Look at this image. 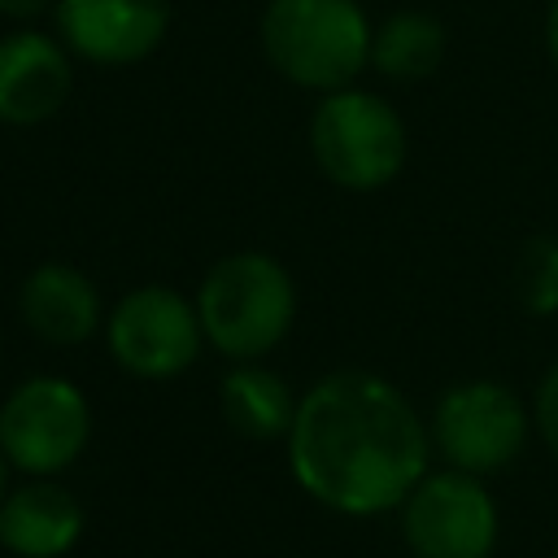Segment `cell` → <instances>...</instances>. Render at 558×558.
Returning a JSON list of instances; mask_svg holds the SVG:
<instances>
[{
  "label": "cell",
  "instance_id": "4fadbf2b",
  "mask_svg": "<svg viewBox=\"0 0 558 558\" xmlns=\"http://www.w3.org/2000/svg\"><path fill=\"white\" fill-rule=\"evenodd\" d=\"M218 401H222L227 427L240 432L244 440H288L301 397L288 388V379L279 371H270L262 362H235L222 375Z\"/></svg>",
  "mask_w": 558,
  "mask_h": 558
},
{
  "label": "cell",
  "instance_id": "3957f363",
  "mask_svg": "<svg viewBox=\"0 0 558 558\" xmlns=\"http://www.w3.org/2000/svg\"><path fill=\"white\" fill-rule=\"evenodd\" d=\"M262 52L296 87L340 92L371 61V22L357 0H266Z\"/></svg>",
  "mask_w": 558,
  "mask_h": 558
},
{
  "label": "cell",
  "instance_id": "2e32d148",
  "mask_svg": "<svg viewBox=\"0 0 558 558\" xmlns=\"http://www.w3.org/2000/svg\"><path fill=\"white\" fill-rule=\"evenodd\" d=\"M532 427L541 432L549 458L558 462V362L545 371V379L536 384V397H532Z\"/></svg>",
  "mask_w": 558,
  "mask_h": 558
},
{
  "label": "cell",
  "instance_id": "9a60e30c",
  "mask_svg": "<svg viewBox=\"0 0 558 558\" xmlns=\"http://www.w3.org/2000/svg\"><path fill=\"white\" fill-rule=\"evenodd\" d=\"M514 296L527 314H558V235H532L514 257Z\"/></svg>",
  "mask_w": 558,
  "mask_h": 558
},
{
  "label": "cell",
  "instance_id": "5b68a950",
  "mask_svg": "<svg viewBox=\"0 0 558 558\" xmlns=\"http://www.w3.org/2000/svg\"><path fill=\"white\" fill-rule=\"evenodd\" d=\"M427 432L445 466L484 480V475L506 471L523 453L532 436V414L506 384L462 379L440 392Z\"/></svg>",
  "mask_w": 558,
  "mask_h": 558
},
{
  "label": "cell",
  "instance_id": "5bb4252c",
  "mask_svg": "<svg viewBox=\"0 0 558 558\" xmlns=\"http://www.w3.org/2000/svg\"><path fill=\"white\" fill-rule=\"evenodd\" d=\"M445 57V31L427 13H392L384 26L371 35V65L384 78L397 83H418L427 78Z\"/></svg>",
  "mask_w": 558,
  "mask_h": 558
},
{
  "label": "cell",
  "instance_id": "7a4b0ae2",
  "mask_svg": "<svg viewBox=\"0 0 558 558\" xmlns=\"http://www.w3.org/2000/svg\"><path fill=\"white\" fill-rule=\"evenodd\" d=\"M205 344L231 362H262L296 318V288L283 262L244 248L209 266L196 292Z\"/></svg>",
  "mask_w": 558,
  "mask_h": 558
},
{
  "label": "cell",
  "instance_id": "277c9868",
  "mask_svg": "<svg viewBox=\"0 0 558 558\" xmlns=\"http://www.w3.org/2000/svg\"><path fill=\"white\" fill-rule=\"evenodd\" d=\"M310 153L336 187L375 192L405 166V122L384 96L340 87L327 92L310 118Z\"/></svg>",
  "mask_w": 558,
  "mask_h": 558
},
{
  "label": "cell",
  "instance_id": "52a82bcc",
  "mask_svg": "<svg viewBox=\"0 0 558 558\" xmlns=\"http://www.w3.org/2000/svg\"><path fill=\"white\" fill-rule=\"evenodd\" d=\"M401 541L414 558H493L501 514L480 475L427 471L397 506Z\"/></svg>",
  "mask_w": 558,
  "mask_h": 558
},
{
  "label": "cell",
  "instance_id": "7c38bea8",
  "mask_svg": "<svg viewBox=\"0 0 558 558\" xmlns=\"http://www.w3.org/2000/svg\"><path fill=\"white\" fill-rule=\"evenodd\" d=\"M17 314L44 344L74 349L100 327V296L78 266L44 262L17 288Z\"/></svg>",
  "mask_w": 558,
  "mask_h": 558
},
{
  "label": "cell",
  "instance_id": "30bf717a",
  "mask_svg": "<svg viewBox=\"0 0 558 558\" xmlns=\"http://www.w3.org/2000/svg\"><path fill=\"white\" fill-rule=\"evenodd\" d=\"M83 527V501L57 475H26L0 497V549L13 558H65Z\"/></svg>",
  "mask_w": 558,
  "mask_h": 558
},
{
  "label": "cell",
  "instance_id": "e0dca14e",
  "mask_svg": "<svg viewBox=\"0 0 558 558\" xmlns=\"http://www.w3.org/2000/svg\"><path fill=\"white\" fill-rule=\"evenodd\" d=\"M48 4H52V0H0V13H4V17L26 22V17H39Z\"/></svg>",
  "mask_w": 558,
  "mask_h": 558
},
{
  "label": "cell",
  "instance_id": "6da1fadb",
  "mask_svg": "<svg viewBox=\"0 0 558 558\" xmlns=\"http://www.w3.org/2000/svg\"><path fill=\"white\" fill-rule=\"evenodd\" d=\"M292 480L327 510L375 519L432 471V432L410 397L371 371L314 379L288 427Z\"/></svg>",
  "mask_w": 558,
  "mask_h": 558
},
{
  "label": "cell",
  "instance_id": "8992f818",
  "mask_svg": "<svg viewBox=\"0 0 558 558\" xmlns=\"http://www.w3.org/2000/svg\"><path fill=\"white\" fill-rule=\"evenodd\" d=\"M92 440V405L61 375H31L0 401V453L22 475H61Z\"/></svg>",
  "mask_w": 558,
  "mask_h": 558
},
{
  "label": "cell",
  "instance_id": "8fae6325",
  "mask_svg": "<svg viewBox=\"0 0 558 558\" xmlns=\"http://www.w3.org/2000/svg\"><path fill=\"white\" fill-rule=\"evenodd\" d=\"M70 48L44 31L0 39V122L39 126L70 96Z\"/></svg>",
  "mask_w": 558,
  "mask_h": 558
},
{
  "label": "cell",
  "instance_id": "ac0fdd59",
  "mask_svg": "<svg viewBox=\"0 0 558 558\" xmlns=\"http://www.w3.org/2000/svg\"><path fill=\"white\" fill-rule=\"evenodd\" d=\"M545 52H549V65L558 70V0H549L545 9Z\"/></svg>",
  "mask_w": 558,
  "mask_h": 558
},
{
  "label": "cell",
  "instance_id": "d6986e66",
  "mask_svg": "<svg viewBox=\"0 0 558 558\" xmlns=\"http://www.w3.org/2000/svg\"><path fill=\"white\" fill-rule=\"evenodd\" d=\"M9 471H13V466H9V462H4V453H0V497L9 493Z\"/></svg>",
  "mask_w": 558,
  "mask_h": 558
},
{
  "label": "cell",
  "instance_id": "9c48e42d",
  "mask_svg": "<svg viewBox=\"0 0 558 558\" xmlns=\"http://www.w3.org/2000/svg\"><path fill=\"white\" fill-rule=\"evenodd\" d=\"M52 26L92 65H135L166 39L170 0H52Z\"/></svg>",
  "mask_w": 558,
  "mask_h": 558
},
{
  "label": "cell",
  "instance_id": "ba28073f",
  "mask_svg": "<svg viewBox=\"0 0 558 558\" xmlns=\"http://www.w3.org/2000/svg\"><path fill=\"white\" fill-rule=\"evenodd\" d=\"M105 344H109V357L126 375H135V379H174L196 362V353L205 344V331H201L196 305L187 296H179L174 288L148 283V288L126 292L109 310Z\"/></svg>",
  "mask_w": 558,
  "mask_h": 558
}]
</instances>
